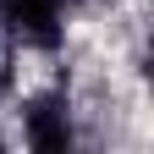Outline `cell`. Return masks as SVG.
I'll use <instances>...</instances> for the list:
<instances>
[{
  "mask_svg": "<svg viewBox=\"0 0 154 154\" xmlns=\"http://www.w3.org/2000/svg\"><path fill=\"white\" fill-rule=\"evenodd\" d=\"M0 22L17 44L55 50L61 44V0H0Z\"/></svg>",
  "mask_w": 154,
  "mask_h": 154,
  "instance_id": "6da1fadb",
  "label": "cell"
},
{
  "mask_svg": "<svg viewBox=\"0 0 154 154\" xmlns=\"http://www.w3.org/2000/svg\"><path fill=\"white\" fill-rule=\"evenodd\" d=\"M28 143L33 149H66L72 143V127H66V105L61 99H38L28 110Z\"/></svg>",
  "mask_w": 154,
  "mask_h": 154,
  "instance_id": "7a4b0ae2",
  "label": "cell"
}]
</instances>
